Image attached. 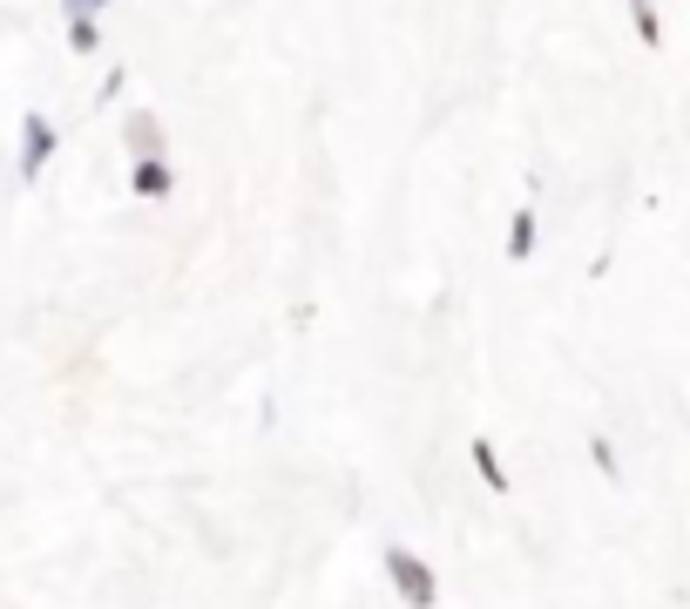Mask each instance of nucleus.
<instances>
[{
  "label": "nucleus",
  "instance_id": "obj_1",
  "mask_svg": "<svg viewBox=\"0 0 690 609\" xmlns=\"http://www.w3.org/2000/svg\"><path fill=\"white\" fill-rule=\"evenodd\" d=\"M21 177H34L41 170V162H48V149H55V129H48V122H41V115H21Z\"/></svg>",
  "mask_w": 690,
  "mask_h": 609
},
{
  "label": "nucleus",
  "instance_id": "obj_2",
  "mask_svg": "<svg viewBox=\"0 0 690 609\" xmlns=\"http://www.w3.org/2000/svg\"><path fill=\"white\" fill-rule=\"evenodd\" d=\"M393 568H399V589H406V602H433V576H427V568H414L406 555H393Z\"/></svg>",
  "mask_w": 690,
  "mask_h": 609
},
{
  "label": "nucleus",
  "instance_id": "obj_3",
  "mask_svg": "<svg viewBox=\"0 0 690 609\" xmlns=\"http://www.w3.org/2000/svg\"><path fill=\"white\" fill-rule=\"evenodd\" d=\"M136 190H143V196H162V190H170V170H162L156 156H143V162H136Z\"/></svg>",
  "mask_w": 690,
  "mask_h": 609
},
{
  "label": "nucleus",
  "instance_id": "obj_4",
  "mask_svg": "<svg viewBox=\"0 0 690 609\" xmlns=\"http://www.w3.org/2000/svg\"><path fill=\"white\" fill-rule=\"evenodd\" d=\"M68 34H75V41H68V48H75V55H95V41H102L89 14H68Z\"/></svg>",
  "mask_w": 690,
  "mask_h": 609
},
{
  "label": "nucleus",
  "instance_id": "obj_5",
  "mask_svg": "<svg viewBox=\"0 0 690 609\" xmlns=\"http://www.w3.org/2000/svg\"><path fill=\"white\" fill-rule=\"evenodd\" d=\"M508 251H514V258L535 251V217H528V211H521V217H514V230H508Z\"/></svg>",
  "mask_w": 690,
  "mask_h": 609
},
{
  "label": "nucleus",
  "instance_id": "obj_6",
  "mask_svg": "<svg viewBox=\"0 0 690 609\" xmlns=\"http://www.w3.org/2000/svg\"><path fill=\"white\" fill-rule=\"evenodd\" d=\"M129 143H149V156H156V143H162V129H156V115H129Z\"/></svg>",
  "mask_w": 690,
  "mask_h": 609
},
{
  "label": "nucleus",
  "instance_id": "obj_7",
  "mask_svg": "<svg viewBox=\"0 0 690 609\" xmlns=\"http://www.w3.org/2000/svg\"><path fill=\"white\" fill-rule=\"evenodd\" d=\"M630 14H636V34L643 41H657V8H649V0H630Z\"/></svg>",
  "mask_w": 690,
  "mask_h": 609
},
{
  "label": "nucleus",
  "instance_id": "obj_8",
  "mask_svg": "<svg viewBox=\"0 0 690 609\" xmlns=\"http://www.w3.org/2000/svg\"><path fill=\"white\" fill-rule=\"evenodd\" d=\"M89 8H102V0H68V14H89Z\"/></svg>",
  "mask_w": 690,
  "mask_h": 609
}]
</instances>
